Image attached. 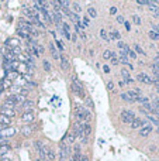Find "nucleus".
Returning a JSON list of instances; mask_svg holds the SVG:
<instances>
[{"mask_svg":"<svg viewBox=\"0 0 159 161\" xmlns=\"http://www.w3.org/2000/svg\"><path fill=\"white\" fill-rule=\"evenodd\" d=\"M73 136L75 137H78V139H82V141L83 143H86L87 141V139L85 137V134H83V127H82V123L80 122H76L75 123V126H73Z\"/></svg>","mask_w":159,"mask_h":161,"instance_id":"nucleus-1","label":"nucleus"},{"mask_svg":"<svg viewBox=\"0 0 159 161\" xmlns=\"http://www.w3.org/2000/svg\"><path fill=\"white\" fill-rule=\"evenodd\" d=\"M72 91H73L76 95L85 96V91H83V86H82L80 81H79L76 76H73V78H72Z\"/></svg>","mask_w":159,"mask_h":161,"instance_id":"nucleus-2","label":"nucleus"},{"mask_svg":"<svg viewBox=\"0 0 159 161\" xmlns=\"http://www.w3.org/2000/svg\"><path fill=\"white\" fill-rule=\"evenodd\" d=\"M120 117H121V122H122V123L131 124L132 122H134V119H135V115L131 110H122L121 115H120Z\"/></svg>","mask_w":159,"mask_h":161,"instance_id":"nucleus-3","label":"nucleus"},{"mask_svg":"<svg viewBox=\"0 0 159 161\" xmlns=\"http://www.w3.org/2000/svg\"><path fill=\"white\" fill-rule=\"evenodd\" d=\"M87 112H89L87 109H85V107H82V106H78L76 109H75V116H76L78 122H80V123H82V120H85Z\"/></svg>","mask_w":159,"mask_h":161,"instance_id":"nucleus-4","label":"nucleus"},{"mask_svg":"<svg viewBox=\"0 0 159 161\" xmlns=\"http://www.w3.org/2000/svg\"><path fill=\"white\" fill-rule=\"evenodd\" d=\"M69 146L66 144V143H63V141H62L61 143V150H59V160H65L66 157H68V156H69Z\"/></svg>","mask_w":159,"mask_h":161,"instance_id":"nucleus-5","label":"nucleus"},{"mask_svg":"<svg viewBox=\"0 0 159 161\" xmlns=\"http://www.w3.org/2000/svg\"><path fill=\"white\" fill-rule=\"evenodd\" d=\"M0 115H4V116H7V117H14L16 116V110H14V107H10V106H4L2 107V113Z\"/></svg>","mask_w":159,"mask_h":161,"instance_id":"nucleus-6","label":"nucleus"},{"mask_svg":"<svg viewBox=\"0 0 159 161\" xmlns=\"http://www.w3.org/2000/svg\"><path fill=\"white\" fill-rule=\"evenodd\" d=\"M21 120H23V123H25V124H31L34 120H35V117H34V113H33V112L23 113V116H21Z\"/></svg>","mask_w":159,"mask_h":161,"instance_id":"nucleus-7","label":"nucleus"},{"mask_svg":"<svg viewBox=\"0 0 159 161\" xmlns=\"http://www.w3.org/2000/svg\"><path fill=\"white\" fill-rule=\"evenodd\" d=\"M137 79H138L139 82H144V83H148V85H151L152 83V78L149 76V75H147V74H138L137 75Z\"/></svg>","mask_w":159,"mask_h":161,"instance_id":"nucleus-8","label":"nucleus"},{"mask_svg":"<svg viewBox=\"0 0 159 161\" xmlns=\"http://www.w3.org/2000/svg\"><path fill=\"white\" fill-rule=\"evenodd\" d=\"M21 107L24 113H28V112H33V107H34V102L33 100H25L24 103H21Z\"/></svg>","mask_w":159,"mask_h":161,"instance_id":"nucleus-9","label":"nucleus"},{"mask_svg":"<svg viewBox=\"0 0 159 161\" xmlns=\"http://www.w3.org/2000/svg\"><path fill=\"white\" fill-rule=\"evenodd\" d=\"M34 130V126L33 124H24L23 127H21V134L23 136H30Z\"/></svg>","mask_w":159,"mask_h":161,"instance_id":"nucleus-10","label":"nucleus"},{"mask_svg":"<svg viewBox=\"0 0 159 161\" xmlns=\"http://www.w3.org/2000/svg\"><path fill=\"white\" fill-rule=\"evenodd\" d=\"M148 7H149V10H151L156 17H159V7L156 6V3H154V2H148Z\"/></svg>","mask_w":159,"mask_h":161,"instance_id":"nucleus-11","label":"nucleus"},{"mask_svg":"<svg viewBox=\"0 0 159 161\" xmlns=\"http://www.w3.org/2000/svg\"><path fill=\"white\" fill-rule=\"evenodd\" d=\"M14 133H16V130H14V129L6 127V129H3V130H2V136H3V137H11V136H14Z\"/></svg>","mask_w":159,"mask_h":161,"instance_id":"nucleus-12","label":"nucleus"},{"mask_svg":"<svg viewBox=\"0 0 159 161\" xmlns=\"http://www.w3.org/2000/svg\"><path fill=\"white\" fill-rule=\"evenodd\" d=\"M0 124L4 126V127H8V126L11 124V120H10V117H7V116L0 115Z\"/></svg>","mask_w":159,"mask_h":161,"instance_id":"nucleus-13","label":"nucleus"},{"mask_svg":"<svg viewBox=\"0 0 159 161\" xmlns=\"http://www.w3.org/2000/svg\"><path fill=\"white\" fill-rule=\"evenodd\" d=\"M82 127H83V134L87 139L90 136V133H92V126H90V123H82Z\"/></svg>","mask_w":159,"mask_h":161,"instance_id":"nucleus-14","label":"nucleus"},{"mask_svg":"<svg viewBox=\"0 0 159 161\" xmlns=\"http://www.w3.org/2000/svg\"><path fill=\"white\" fill-rule=\"evenodd\" d=\"M152 132V126L151 124H147V126H144V127H141V132H139V134L142 137H145V136H148L149 133Z\"/></svg>","mask_w":159,"mask_h":161,"instance_id":"nucleus-15","label":"nucleus"},{"mask_svg":"<svg viewBox=\"0 0 159 161\" xmlns=\"http://www.w3.org/2000/svg\"><path fill=\"white\" fill-rule=\"evenodd\" d=\"M131 127L132 129H141V127H144V120L142 119H134V122L131 123Z\"/></svg>","mask_w":159,"mask_h":161,"instance_id":"nucleus-16","label":"nucleus"},{"mask_svg":"<svg viewBox=\"0 0 159 161\" xmlns=\"http://www.w3.org/2000/svg\"><path fill=\"white\" fill-rule=\"evenodd\" d=\"M52 18H54V23L55 24H62V16H61V13L59 12H54L52 13Z\"/></svg>","mask_w":159,"mask_h":161,"instance_id":"nucleus-17","label":"nucleus"},{"mask_svg":"<svg viewBox=\"0 0 159 161\" xmlns=\"http://www.w3.org/2000/svg\"><path fill=\"white\" fill-rule=\"evenodd\" d=\"M45 154H47V160H48V161L55 160V151H54L52 149L47 147V150H45Z\"/></svg>","mask_w":159,"mask_h":161,"instance_id":"nucleus-18","label":"nucleus"},{"mask_svg":"<svg viewBox=\"0 0 159 161\" xmlns=\"http://www.w3.org/2000/svg\"><path fill=\"white\" fill-rule=\"evenodd\" d=\"M142 107H144V112H147V113H149V115H151V113H156L155 112V109H154V106H152L151 103H144L142 105Z\"/></svg>","mask_w":159,"mask_h":161,"instance_id":"nucleus-19","label":"nucleus"},{"mask_svg":"<svg viewBox=\"0 0 159 161\" xmlns=\"http://www.w3.org/2000/svg\"><path fill=\"white\" fill-rule=\"evenodd\" d=\"M59 58H61V66H62V69L66 71L68 68H69V61H68V58L63 57V55H62V57H59Z\"/></svg>","mask_w":159,"mask_h":161,"instance_id":"nucleus-20","label":"nucleus"},{"mask_svg":"<svg viewBox=\"0 0 159 161\" xmlns=\"http://www.w3.org/2000/svg\"><path fill=\"white\" fill-rule=\"evenodd\" d=\"M127 95L130 96L131 99L135 102V100H137V98L139 96V89H137V91H128V92H127Z\"/></svg>","mask_w":159,"mask_h":161,"instance_id":"nucleus-21","label":"nucleus"},{"mask_svg":"<svg viewBox=\"0 0 159 161\" xmlns=\"http://www.w3.org/2000/svg\"><path fill=\"white\" fill-rule=\"evenodd\" d=\"M73 141H75V136H73V133H69V134H66L65 141H63V143H66L68 146H70V144H73Z\"/></svg>","mask_w":159,"mask_h":161,"instance_id":"nucleus-22","label":"nucleus"},{"mask_svg":"<svg viewBox=\"0 0 159 161\" xmlns=\"http://www.w3.org/2000/svg\"><path fill=\"white\" fill-rule=\"evenodd\" d=\"M8 151H10V146H8V144L0 146V157H2V156H6Z\"/></svg>","mask_w":159,"mask_h":161,"instance_id":"nucleus-23","label":"nucleus"},{"mask_svg":"<svg viewBox=\"0 0 159 161\" xmlns=\"http://www.w3.org/2000/svg\"><path fill=\"white\" fill-rule=\"evenodd\" d=\"M113 57H115V52H113V51H110V50H106L103 52V58H104V59H111Z\"/></svg>","mask_w":159,"mask_h":161,"instance_id":"nucleus-24","label":"nucleus"},{"mask_svg":"<svg viewBox=\"0 0 159 161\" xmlns=\"http://www.w3.org/2000/svg\"><path fill=\"white\" fill-rule=\"evenodd\" d=\"M110 40H120V33L118 31H111L110 33V35H109V41H110Z\"/></svg>","mask_w":159,"mask_h":161,"instance_id":"nucleus-25","label":"nucleus"},{"mask_svg":"<svg viewBox=\"0 0 159 161\" xmlns=\"http://www.w3.org/2000/svg\"><path fill=\"white\" fill-rule=\"evenodd\" d=\"M87 14H89L92 18H96V17H97V12H96V8H94V7L87 8Z\"/></svg>","mask_w":159,"mask_h":161,"instance_id":"nucleus-26","label":"nucleus"},{"mask_svg":"<svg viewBox=\"0 0 159 161\" xmlns=\"http://www.w3.org/2000/svg\"><path fill=\"white\" fill-rule=\"evenodd\" d=\"M49 50H51V54H52V57L55 58V59L59 58V55H58V52H57V48L54 47V44H49Z\"/></svg>","mask_w":159,"mask_h":161,"instance_id":"nucleus-27","label":"nucleus"},{"mask_svg":"<svg viewBox=\"0 0 159 161\" xmlns=\"http://www.w3.org/2000/svg\"><path fill=\"white\" fill-rule=\"evenodd\" d=\"M121 75H122V78L125 79V82H128V83L131 82V79H130V74H128V71L122 69V71H121Z\"/></svg>","mask_w":159,"mask_h":161,"instance_id":"nucleus-28","label":"nucleus"},{"mask_svg":"<svg viewBox=\"0 0 159 161\" xmlns=\"http://www.w3.org/2000/svg\"><path fill=\"white\" fill-rule=\"evenodd\" d=\"M100 37H102L104 41H109V34H107V31L104 29L100 30Z\"/></svg>","mask_w":159,"mask_h":161,"instance_id":"nucleus-29","label":"nucleus"},{"mask_svg":"<svg viewBox=\"0 0 159 161\" xmlns=\"http://www.w3.org/2000/svg\"><path fill=\"white\" fill-rule=\"evenodd\" d=\"M154 109H155V112H156V115H159V98H155V100H154Z\"/></svg>","mask_w":159,"mask_h":161,"instance_id":"nucleus-30","label":"nucleus"},{"mask_svg":"<svg viewBox=\"0 0 159 161\" xmlns=\"http://www.w3.org/2000/svg\"><path fill=\"white\" fill-rule=\"evenodd\" d=\"M68 16H69L70 18H72V20L75 21V23H79V16H78V14H76V13H72V12H69V14H68Z\"/></svg>","mask_w":159,"mask_h":161,"instance_id":"nucleus-31","label":"nucleus"},{"mask_svg":"<svg viewBox=\"0 0 159 161\" xmlns=\"http://www.w3.org/2000/svg\"><path fill=\"white\" fill-rule=\"evenodd\" d=\"M120 96H121V99H122V100H125V102H131V103L134 102V100L131 99L130 96L127 95V92H125V93H121V95H120Z\"/></svg>","mask_w":159,"mask_h":161,"instance_id":"nucleus-32","label":"nucleus"},{"mask_svg":"<svg viewBox=\"0 0 159 161\" xmlns=\"http://www.w3.org/2000/svg\"><path fill=\"white\" fill-rule=\"evenodd\" d=\"M134 48H135V51H137L138 54H141V55H147V52H145V51H144L142 48H141V47L138 45V44H135V47H134Z\"/></svg>","mask_w":159,"mask_h":161,"instance_id":"nucleus-33","label":"nucleus"},{"mask_svg":"<svg viewBox=\"0 0 159 161\" xmlns=\"http://www.w3.org/2000/svg\"><path fill=\"white\" fill-rule=\"evenodd\" d=\"M17 78V72L16 71H13V72H8V75H7V79L8 81H11V79H16Z\"/></svg>","mask_w":159,"mask_h":161,"instance_id":"nucleus-34","label":"nucleus"},{"mask_svg":"<svg viewBox=\"0 0 159 161\" xmlns=\"http://www.w3.org/2000/svg\"><path fill=\"white\" fill-rule=\"evenodd\" d=\"M137 100H138V102H141V103H147L148 102V98H145V96H138V98H137Z\"/></svg>","mask_w":159,"mask_h":161,"instance_id":"nucleus-35","label":"nucleus"},{"mask_svg":"<svg viewBox=\"0 0 159 161\" xmlns=\"http://www.w3.org/2000/svg\"><path fill=\"white\" fill-rule=\"evenodd\" d=\"M82 10V7H80V4L79 3H73V12H76V13H79ZM72 12V13H73Z\"/></svg>","mask_w":159,"mask_h":161,"instance_id":"nucleus-36","label":"nucleus"},{"mask_svg":"<svg viewBox=\"0 0 159 161\" xmlns=\"http://www.w3.org/2000/svg\"><path fill=\"white\" fill-rule=\"evenodd\" d=\"M85 122L86 123H90V122H92V113H90V112H87V115H86V117H85Z\"/></svg>","mask_w":159,"mask_h":161,"instance_id":"nucleus-37","label":"nucleus"},{"mask_svg":"<svg viewBox=\"0 0 159 161\" xmlns=\"http://www.w3.org/2000/svg\"><path fill=\"white\" fill-rule=\"evenodd\" d=\"M127 55H128V57H131V58H137V54H135L132 50H128V51H127Z\"/></svg>","mask_w":159,"mask_h":161,"instance_id":"nucleus-38","label":"nucleus"},{"mask_svg":"<svg viewBox=\"0 0 159 161\" xmlns=\"http://www.w3.org/2000/svg\"><path fill=\"white\" fill-rule=\"evenodd\" d=\"M42 64H44V69L45 71H49V69H51V64H49L48 61H44Z\"/></svg>","mask_w":159,"mask_h":161,"instance_id":"nucleus-39","label":"nucleus"},{"mask_svg":"<svg viewBox=\"0 0 159 161\" xmlns=\"http://www.w3.org/2000/svg\"><path fill=\"white\" fill-rule=\"evenodd\" d=\"M132 21H134L135 24H141V18H139L138 16H134V17H132Z\"/></svg>","mask_w":159,"mask_h":161,"instance_id":"nucleus-40","label":"nucleus"},{"mask_svg":"<svg viewBox=\"0 0 159 161\" xmlns=\"http://www.w3.org/2000/svg\"><path fill=\"white\" fill-rule=\"evenodd\" d=\"M111 64H113V65H117V64H118V58L113 57V58H111Z\"/></svg>","mask_w":159,"mask_h":161,"instance_id":"nucleus-41","label":"nucleus"},{"mask_svg":"<svg viewBox=\"0 0 159 161\" xmlns=\"http://www.w3.org/2000/svg\"><path fill=\"white\" fill-rule=\"evenodd\" d=\"M137 3L141 4V6H148V2H147V0H138Z\"/></svg>","mask_w":159,"mask_h":161,"instance_id":"nucleus-42","label":"nucleus"},{"mask_svg":"<svg viewBox=\"0 0 159 161\" xmlns=\"http://www.w3.org/2000/svg\"><path fill=\"white\" fill-rule=\"evenodd\" d=\"M107 88H109V91H113V89H114V83L109 82V83H107Z\"/></svg>","mask_w":159,"mask_h":161,"instance_id":"nucleus-43","label":"nucleus"},{"mask_svg":"<svg viewBox=\"0 0 159 161\" xmlns=\"http://www.w3.org/2000/svg\"><path fill=\"white\" fill-rule=\"evenodd\" d=\"M117 21H118V23H121V24H124V23H125V20H124V17H122V16L117 17Z\"/></svg>","mask_w":159,"mask_h":161,"instance_id":"nucleus-44","label":"nucleus"},{"mask_svg":"<svg viewBox=\"0 0 159 161\" xmlns=\"http://www.w3.org/2000/svg\"><path fill=\"white\" fill-rule=\"evenodd\" d=\"M103 71H104L106 74H109V72H110V68H109L107 65H103Z\"/></svg>","mask_w":159,"mask_h":161,"instance_id":"nucleus-45","label":"nucleus"},{"mask_svg":"<svg viewBox=\"0 0 159 161\" xmlns=\"http://www.w3.org/2000/svg\"><path fill=\"white\" fill-rule=\"evenodd\" d=\"M110 13H111V14H115V13H117V7H111L110 8Z\"/></svg>","mask_w":159,"mask_h":161,"instance_id":"nucleus-46","label":"nucleus"},{"mask_svg":"<svg viewBox=\"0 0 159 161\" xmlns=\"http://www.w3.org/2000/svg\"><path fill=\"white\" fill-rule=\"evenodd\" d=\"M57 45H58V48H59V50H63V47H62V44L59 41H57Z\"/></svg>","mask_w":159,"mask_h":161,"instance_id":"nucleus-47","label":"nucleus"},{"mask_svg":"<svg viewBox=\"0 0 159 161\" xmlns=\"http://www.w3.org/2000/svg\"><path fill=\"white\" fill-rule=\"evenodd\" d=\"M80 161H89V158L86 157V156H82V157H80Z\"/></svg>","mask_w":159,"mask_h":161,"instance_id":"nucleus-48","label":"nucleus"},{"mask_svg":"<svg viewBox=\"0 0 159 161\" xmlns=\"http://www.w3.org/2000/svg\"><path fill=\"white\" fill-rule=\"evenodd\" d=\"M87 105H89L90 107H93V102H92V100H90V99H87Z\"/></svg>","mask_w":159,"mask_h":161,"instance_id":"nucleus-49","label":"nucleus"},{"mask_svg":"<svg viewBox=\"0 0 159 161\" xmlns=\"http://www.w3.org/2000/svg\"><path fill=\"white\" fill-rule=\"evenodd\" d=\"M124 24H125V29L127 30H130V23H124Z\"/></svg>","mask_w":159,"mask_h":161,"instance_id":"nucleus-50","label":"nucleus"},{"mask_svg":"<svg viewBox=\"0 0 159 161\" xmlns=\"http://www.w3.org/2000/svg\"><path fill=\"white\" fill-rule=\"evenodd\" d=\"M3 161H10V160H7V158H3Z\"/></svg>","mask_w":159,"mask_h":161,"instance_id":"nucleus-51","label":"nucleus"},{"mask_svg":"<svg viewBox=\"0 0 159 161\" xmlns=\"http://www.w3.org/2000/svg\"><path fill=\"white\" fill-rule=\"evenodd\" d=\"M35 161H42V160H35Z\"/></svg>","mask_w":159,"mask_h":161,"instance_id":"nucleus-52","label":"nucleus"},{"mask_svg":"<svg viewBox=\"0 0 159 161\" xmlns=\"http://www.w3.org/2000/svg\"><path fill=\"white\" fill-rule=\"evenodd\" d=\"M158 93H159V89H158Z\"/></svg>","mask_w":159,"mask_h":161,"instance_id":"nucleus-53","label":"nucleus"}]
</instances>
